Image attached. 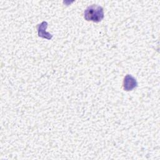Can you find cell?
Returning <instances> with one entry per match:
<instances>
[{"mask_svg": "<svg viewBox=\"0 0 160 160\" xmlns=\"http://www.w3.org/2000/svg\"><path fill=\"white\" fill-rule=\"evenodd\" d=\"M47 26L48 22L46 21H43L41 24H38L37 29L38 36L42 38H46L47 39H51L53 36L51 34H49V32L46 31Z\"/></svg>", "mask_w": 160, "mask_h": 160, "instance_id": "cell-3", "label": "cell"}, {"mask_svg": "<svg viewBox=\"0 0 160 160\" xmlns=\"http://www.w3.org/2000/svg\"><path fill=\"white\" fill-rule=\"evenodd\" d=\"M104 10L102 6L92 4L88 6L84 11V18L88 21L99 22L104 18Z\"/></svg>", "mask_w": 160, "mask_h": 160, "instance_id": "cell-1", "label": "cell"}, {"mask_svg": "<svg viewBox=\"0 0 160 160\" xmlns=\"http://www.w3.org/2000/svg\"><path fill=\"white\" fill-rule=\"evenodd\" d=\"M122 86L124 91H132L133 89L136 88L138 86V82L136 78H134L132 75L127 74L124 78Z\"/></svg>", "mask_w": 160, "mask_h": 160, "instance_id": "cell-2", "label": "cell"}]
</instances>
